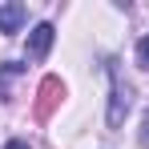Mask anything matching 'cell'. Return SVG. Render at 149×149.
I'll use <instances>...</instances> for the list:
<instances>
[{
    "label": "cell",
    "mask_w": 149,
    "mask_h": 149,
    "mask_svg": "<svg viewBox=\"0 0 149 149\" xmlns=\"http://www.w3.org/2000/svg\"><path fill=\"white\" fill-rule=\"evenodd\" d=\"M141 145H149V113H145V125H141Z\"/></svg>",
    "instance_id": "52a82bcc"
},
{
    "label": "cell",
    "mask_w": 149,
    "mask_h": 149,
    "mask_svg": "<svg viewBox=\"0 0 149 149\" xmlns=\"http://www.w3.org/2000/svg\"><path fill=\"white\" fill-rule=\"evenodd\" d=\"M52 40H56V28H52L49 20H40V24L28 32V56H32V61H45L49 49H52Z\"/></svg>",
    "instance_id": "3957f363"
},
{
    "label": "cell",
    "mask_w": 149,
    "mask_h": 149,
    "mask_svg": "<svg viewBox=\"0 0 149 149\" xmlns=\"http://www.w3.org/2000/svg\"><path fill=\"white\" fill-rule=\"evenodd\" d=\"M65 101V81L61 77H45L40 89H36V121H49L52 109Z\"/></svg>",
    "instance_id": "7a4b0ae2"
},
{
    "label": "cell",
    "mask_w": 149,
    "mask_h": 149,
    "mask_svg": "<svg viewBox=\"0 0 149 149\" xmlns=\"http://www.w3.org/2000/svg\"><path fill=\"white\" fill-rule=\"evenodd\" d=\"M4 149H32V145H28V141H20V137H12V141H8Z\"/></svg>",
    "instance_id": "8992f818"
},
{
    "label": "cell",
    "mask_w": 149,
    "mask_h": 149,
    "mask_svg": "<svg viewBox=\"0 0 149 149\" xmlns=\"http://www.w3.org/2000/svg\"><path fill=\"white\" fill-rule=\"evenodd\" d=\"M24 16H28V8L24 4H0V32L4 36H12V32H20V24H24Z\"/></svg>",
    "instance_id": "277c9868"
},
{
    "label": "cell",
    "mask_w": 149,
    "mask_h": 149,
    "mask_svg": "<svg viewBox=\"0 0 149 149\" xmlns=\"http://www.w3.org/2000/svg\"><path fill=\"white\" fill-rule=\"evenodd\" d=\"M105 73H109V85H113V97H109V113H105V121H109V129H121V125H125V113H129V105H133V89L121 81L117 61H105Z\"/></svg>",
    "instance_id": "6da1fadb"
},
{
    "label": "cell",
    "mask_w": 149,
    "mask_h": 149,
    "mask_svg": "<svg viewBox=\"0 0 149 149\" xmlns=\"http://www.w3.org/2000/svg\"><path fill=\"white\" fill-rule=\"evenodd\" d=\"M137 61H141V69H149V32L137 40Z\"/></svg>",
    "instance_id": "5b68a950"
}]
</instances>
